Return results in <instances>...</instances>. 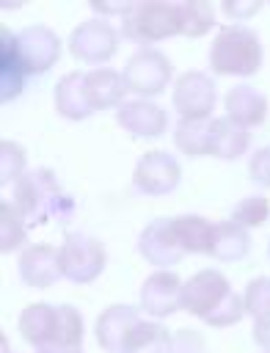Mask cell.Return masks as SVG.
<instances>
[{
	"label": "cell",
	"mask_w": 270,
	"mask_h": 353,
	"mask_svg": "<svg viewBox=\"0 0 270 353\" xmlns=\"http://www.w3.org/2000/svg\"><path fill=\"white\" fill-rule=\"evenodd\" d=\"M179 179H182L179 160L163 149L146 152L132 171V188L141 196H168L176 190Z\"/></svg>",
	"instance_id": "10"
},
{
	"label": "cell",
	"mask_w": 270,
	"mask_h": 353,
	"mask_svg": "<svg viewBox=\"0 0 270 353\" xmlns=\"http://www.w3.org/2000/svg\"><path fill=\"white\" fill-rule=\"evenodd\" d=\"M127 80L124 72L99 66L85 72V97L91 110H107V108H121L124 105V94H127Z\"/></svg>",
	"instance_id": "16"
},
{
	"label": "cell",
	"mask_w": 270,
	"mask_h": 353,
	"mask_svg": "<svg viewBox=\"0 0 270 353\" xmlns=\"http://www.w3.org/2000/svg\"><path fill=\"white\" fill-rule=\"evenodd\" d=\"M267 256H270V243H267Z\"/></svg>",
	"instance_id": "37"
},
{
	"label": "cell",
	"mask_w": 270,
	"mask_h": 353,
	"mask_svg": "<svg viewBox=\"0 0 270 353\" xmlns=\"http://www.w3.org/2000/svg\"><path fill=\"white\" fill-rule=\"evenodd\" d=\"M179 19H182V36H204L209 28H215V8L207 0H185L179 3Z\"/></svg>",
	"instance_id": "27"
},
{
	"label": "cell",
	"mask_w": 270,
	"mask_h": 353,
	"mask_svg": "<svg viewBox=\"0 0 270 353\" xmlns=\"http://www.w3.org/2000/svg\"><path fill=\"white\" fill-rule=\"evenodd\" d=\"M223 105H226V116L231 121H237L240 127H245V130L248 127H259L267 119V97L259 88L248 85V83L234 85L226 94Z\"/></svg>",
	"instance_id": "17"
},
{
	"label": "cell",
	"mask_w": 270,
	"mask_h": 353,
	"mask_svg": "<svg viewBox=\"0 0 270 353\" xmlns=\"http://www.w3.org/2000/svg\"><path fill=\"white\" fill-rule=\"evenodd\" d=\"M118 50V30L107 19H85L69 36V52L91 66L107 63Z\"/></svg>",
	"instance_id": "8"
},
{
	"label": "cell",
	"mask_w": 270,
	"mask_h": 353,
	"mask_svg": "<svg viewBox=\"0 0 270 353\" xmlns=\"http://www.w3.org/2000/svg\"><path fill=\"white\" fill-rule=\"evenodd\" d=\"M209 130H212V119L209 121H187V119H179V124L174 130V143L187 157L209 154Z\"/></svg>",
	"instance_id": "26"
},
{
	"label": "cell",
	"mask_w": 270,
	"mask_h": 353,
	"mask_svg": "<svg viewBox=\"0 0 270 353\" xmlns=\"http://www.w3.org/2000/svg\"><path fill=\"white\" fill-rule=\"evenodd\" d=\"M262 66V41L248 25H223L209 47V69L215 74L251 77Z\"/></svg>",
	"instance_id": "3"
},
{
	"label": "cell",
	"mask_w": 270,
	"mask_h": 353,
	"mask_svg": "<svg viewBox=\"0 0 270 353\" xmlns=\"http://www.w3.org/2000/svg\"><path fill=\"white\" fill-rule=\"evenodd\" d=\"M116 124L132 138H160L168 127V113L149 99H129L116 108Z\"/></svg>",
	"instance_id": "14"
},
{
	"label": "cell",
	"mask_w": 270,
	"mask_h": 353,
	"mask_svg": "<svg viewBox=\"0 0 270 353\" xmlns=\"http://www.w3.org/2000/svg\"><path fill=\"white\" fill-rule=\"evenodd\" d=\"M174 229H176V237H179L185 254H209L215 223H209L201 215H176Z\"/></svg>",
	"instance_id": "25"
},
{
	"label": "cell",
	"mask_w": 270,
	"mask_h": 353,
	"mask_svg": "<svg viewBox=\"0 0 270 353\" xmlns=\"http://www.w3.org/2000/svg\"><path fill=\"white\" fill-rule=\"evenodd\" d=\"M132 6L135 3H91V8L102 14V19H105V14H121V19H124L132 11Z\"/></svg>",
	"instance_id": "36"
},
{
	"label": "cell",
	"mask_w": 270,
	"mask_h": 353,
	"mask_svg": "<svg viewBox=\"0 0 270 353\" xmlns=\"http://www.w3.org/2000/svg\"><path fill=\"white\" fill-rule=\"evenodd\" d=\"M33 353H83V314L74 306L61 303L58 323H55L50 339Z\"/></svg>",
	"instance_id": "18"
},
{
	"label": "cell",
	"mask_w": 270,
	"mask_h": 353,
	"mask_svg": "<svg viewBox=\"0 0 270 353\" xmlns=\"http://www.w3.org/2000/svg\"><path fill=\"white\" fill-rule=\"evenodd\" d=\"M259 8H262V3H259V0H253V3H237V0H231V3H229V0H226V3L220 6V11H223L231 22H245V19H248V17H253Z\"/></svg>",
	"instance_id": "34"
},
{
	"label": "cell",
	"mask_w": 270,
	"mask_h": 353,
	"mask_svg": "<svg viewBox=\"0 0 270 353\" xmlns=\"http://www.w3.org/2000/svg\"><path fill=\"white\" fill-rule=\"evenodd\" d=\"M174 66L168 61L165 52H160L157 47H141L129 55L127 66H124V80L127 88L132 94H138V99H149L165 91V85L171 83Z\"/></svg>",
	"instance_id": "6"
},
{
	"label": "cell",
	"mask_w": 270,
	"mask_h": 353,
	"mask_svg": "<svg viewBox=\"0 0 270 353\" xmlns=\"http://www.w3.org/2000/svg\"><path fill=\"white\" fill-rule=\"evenodd\" d=\"M58 256L63 279H69L72 284H91L94 279H99L107 262L102 240H96L88 232H69L58 248Z\"/></svg>",
	"instance_id": "5"
},
{
	"label": "cell",
	"mask_w": 270,
	"mask_h": 353,
	"mask_svg": "<svg viewBox=\"0 0 270 353\" xmlns=\"http://www.w3.org/2000/svg\"><path fill=\"white\" fill-rule=\"evenodd\" d=\"M171 334L154 320H138L124 342V353H168Z\"/></svg>",
	"instance_id": "24"
},
{
	"label": "cell",
	"mask_w": 270,
	"mask_h": 353,
	"mask_svg": "<svg viewBox=\"0 0 270 353\" xmlns=\"http://www.w3.org/2000/svg\"><path fill=\"white\" fill-rule=\"evenodd\" d=\"M55 323H58V306H52V303H30L19 314V334L33 350H39L50 339Z\"/></svg>",
	"instance_id": "22"
},
{
	"label": "cell",
	"mask_w": 270,
	"mask_h": 353,
	"mask_svg": "<svg viewBox=\"0 0 270 353\" xmlns=\"http://www.w3.org/2000/svg\"><path fill=\"white\" fill-rule=\"evenodd\" d=\"M168 353H207V345H204V339H201L198 331L179 328L176 334H171Z\"/></svg>",
	"instance_id": "32"
},
{
	"label": "cell",
	"mask_w": 270,
	"mask_h": 353,
	"mask_svg": "<svg viewBox=\"0 0 270 353\" xmlns=\"http://www.w3.org/2000/svg\"><path fill=\"white\" fill-rule=\"evenodd\" d=\"M14 207L28 226H44L50 221L66 223L74 215V199L63 190L55 171L44 165L25 171V176L14 185Z\"/></svg>",
	"instance_id": "2"
},
{
	"label": "cell",
	"mask_w": 270,
	"mask_h": 353,
	"mask_svg": "<svg viewBox=\"0 0 270 353\" xmlns=\"http://www.w3.org/2000/svg\"><path fill=\"white\" fill-rule=\"evenodd\" d=\"M121 36L138 44H154L171 36H182L179 3L168 0H143L121 19Z\"/></svg>",
	"instance_id": "4"
},
{
	"label": "cell",
	"mask_w": 270,
	"mask_h": 353,
	"mask_svg": "<svg viewBox=\"0 0 270 353\" xmlns=\"http://www.w3.org/2000/svg\"><path fill=\"white\" fill-rule=\"evenodd\" d=\"M0 99L3 102H11L22 94L25 83H28V74L17 58V50H14V33H8L3 28V61H0Z\"/></svg>",
	"instance_id": "23"
},
{
	"label": "cell",
	"mask_w": 270,
	"mask_h": 353,
	"mask_svg": "<svg viewBox=\"0 0 270 353\" xmlns=\"http://www.w3.org/2000/svg\"><path fill=\"white\" fill-rule=\"evenodd\" d=\"M267 215H270V201L262 193H253V196H245V199H240L234 204L229 221H234L242 229H256V226H262L267 221Z\"/></svg>",
	"instance_id": "29"
},
{
	"label": "cell",
	"mask_w": 270,
	"mask_h": 353,
	"mask_svg": "<svg viewBox=\"0 0 270 353\" xmlns=\"http://www.w3.org/2000/svg\"><path fill=\"white\" fill-rule=\"evenodd\" d=\"M138 254L157 270H168L171 265H176L185 256V248L176 237L174 218H154L152 223H146L138 234Z\"/></svg>",
	"instance_id": "11"
},
{
	"label": "cell",
	"mask_w": 270,
	"mask_h": 353,
	"mask_svg": "<svg viewBox=\"0 0 270 353\" xmlns=\"http://www.w3.org/2000/svg\"><path fill=\"white\" fill-rule=\"evenodd\" d=\"M55 110L58 116L69 119V121H83L88 119L94 110L88 105L85 97V72H69L55 83V94H52Z\"/></svg>",
	"instance_id": "19"
},
{
	"label": "cell",
	"mask_w": 270,
	"mask_h": 353,
	"mask_svg": "<svg viewBox=\"0 0 270 353\" xmlns=\"http://www.w3.org/2000/svg\"><path fill=\"white\" fill-rule=\"evenodd\" d=\"M248 174L259 188L270 190V146H259L248 160Z\"/></svg>",
	"instance_id": "33"
},
{
	"label": "cell",
	"mask_w": 270,
	"mask_h": 353,
	"mask_svg": "<svg viewBox=\"0 0 270 353\" xmlns=\"http://www.w3.org/2000/svg\"><path fill=\"white\" fill-rule=\"evenodd\" d=\"M253 342H256L264 353H270V314L253 320Z\"/></svg>",
	"instance_id": "35"
},
{
	"label": "cell",
	"mask_w": 270,
	"mask_h": 353,
	"mask_svg": "<svg viewBox=\"0 0 270 353\" xmlns=\"http://www.w3.org/2000/svg\"><path fill=\"white\" fill-rule=\"evenodd\" d=\"M182 287L185 281L174 270H154L141 284V309L152 317H168L182 309Z\"/></svg>",
	"instance_id": "12"
},
{
	"label": "cell",
	"mask_w": 270,
	"mask_h": 353,
	"mask_svg": "<svg viewBox=\"0 0 270 353\" xmlns=\"http://www.w3.org/2000/svg\"><path fill=\"white\" fill-rule=\"evenodd\" d=\"M215 99H218V88H215V80L207 72L190 69V72L176 77L174 108L179 110L182 119H187V121H209Z\"/></svg>",
	"instance_id": "9"
},
{
	"label": "cell",
	"mask_w": 270,
	"mask_h": 353,
	"mask_svg": "<svg viewBox=\"0 0 270 353\" xmlns=\"http://www.w3.org/2000/svg\"><path fill=\"white\" fill-rule=\"evenodd\" d=\"M14 50L28 77H41L61 58V39L47 25H28L14 33Z\"/></svg>",
	"instance_id": "7"
},
{
	"label": "cell",
	"mask_w": 270,
	"mask_h": 353,
	"mask_svg": "<svg viewBox=\"0 0 270 353\" xmlns=\"http://www.w3.org/2000/svg\"><path fill=\"white\" fill-rule=\"evenodd\" d=\"M25 176V149L17 141L0 143V185L19 182Z\"/></svg>",
	"instance_id": "30"
},
{
	"label": "cell",
	"mask_w": 270,
	"mask_h": 353,
	"mask_svg": "<svg viewBox=\"0 0 270 353\" xmlns=\"http://www.w3.org/2000/svg\"><path fill=\"white\" fill-rule=\"evenodd\" d=\"M17 268H19V279H22L28 287H36V290H47V287H52L58 279H63L58 248H52V245H47V243H33V245H28V248L19 254Z\"/></svg>",
	"instance_id": "13"
},
{
	"label": "cell",
	"mask_w": 270,
	"mask_h": 353,
	"mask_svg": "<svg viewBox=\"0 0 270 353\" xmlns=\"http://www.w3.org/2000/svg\"><path fill=\"white\" fill-rule=\"evenodd\" d=\"M28 237V223L14 207V201H0V251H17Z\"/></svg>",
	"instance_id": "28"
},
{
	"label": "cell",
	"mask_w": 270,
	"mask_h": 353,
	"mask_svg": "<svg viewBox=\"0 0 270 353\" xmlns=\"http://www.w3.org/2000/svg\"><path fill=\"white\" fill-rule=\"evenodd\" d=\"M251 251V237L248 229L237 226L234 221H220L212 229V243H209V256L218 262H240Z\"/></svg>",
	"instance_id": "21"
},
{
	"label": "cell",
	"mask_w": 270,
	"mask_h": 353,
	"mask_svg": "<svg viewBox=\"0 0 270 353\" xmlns=\"http://www.w3.org/2000/svg\"><path fill=\"white\" fill-rule=\"evenodd\" d=\"M242 303H245V314H251L256 320L264 317V314H270V276L251 279L245 284Z\"/></svg>",
	"instance_id": "31"
},
{
	"label": "cell",
	"mask_w": 270,
	"mask_h": 353,
	"mask_svg": "<svg viewBox=\"0 0 270 353\" xmlns=\"http://www.w3.org/2000/svg\"><path fill=\"white\" fill-rule=\"evenodd\" d=\"M141 320L138 309L127 306V303H116L107 306L99 317H96V342L105 353H124V342L132 331V325Z\"/></svg>",
	"instance_id": "15"
},
{
	"label": "cell",
	"mask_w": 270,
	"mask_h": 353,
	"mask_svg": "<svg viewBox=\"0 0 270 353\" xmlns=\"http://www.w3.org/2000/svg\"><path fill=\"white\" fill-rule=\"evenodd\" d=\"M251 135L245 127H240L237 121H231L229 116L212 119V130H209V154L218 160H240L248 152Z\"/></svg>",
	"instance_id": "20"
},
{
	"label": "cell",
	"mask_w": 270,
	"mask_h": 353,
	"mask_svg": "<svg viewBox=\"0 0 270 353\" xmlns=\"http://www.w3.org/2000/svg\"><path fill=\"white\" fill-rule=\"evenodd\" d=\"M182 309L212 328H226L242 320L245 303L231 290L220 270H198L182 287Z\"/></svg>",
	"instance_id": "1"
}]
</instances>
